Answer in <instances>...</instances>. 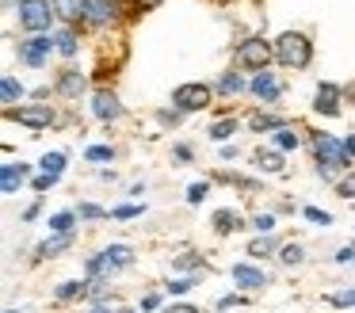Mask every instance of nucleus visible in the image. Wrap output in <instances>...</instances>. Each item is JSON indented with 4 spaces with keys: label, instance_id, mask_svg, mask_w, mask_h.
Masks as SVG:
<instances>
[{
    "label": "nucleus",
    "instance_id": "4d7b16f0",
    "mask_svg": "<svg viewBox=\"0 0 355 313\" xmlns=\"http://www.w3.org/2000/svg\"><path fill=\"white\" fill-rule=\"evenodd\" d=\"M4 313H24V310H16V305H4Z\"/></svg>",
    "mask_w": 355,
    "mask_h": 313
},
{
    "label": "nucleus",
    "instance_id": "6e6552de",
    "mask_svg": "<svg viewBox=\"0 0 355 313\" xmlns=\"http://www.w3.org/2000/svg\"><path fill=\"white\" fill-rule=\"evenodd\" d=\"M54 96L65 99V103H80L85 96H92V81H88L85 69L65 65V69H58V76H54Z\"/></svg>",
    "mask_w": 355,
    "mask_h": 313
},
{
    "label": "nucleus",
    "instance_id": "4be33fe9",
    "mask_svg": "<svg viewBox=\"0 0 355 313\" xmlns=\"http://www.w3.org/2000/svg\"><path fill=\"white\" fill-rule=\"evenodd\" d=\"M279 248H283V241H279L275 233H263V237H252L248 241V260H256V264H268V260L279 256Z\"/></svg>",
    "mask_w": 355,
    "mask_h": 313
},
{
    "label": "nucleus",
    "instance_id": "a211bd4d",
    "mask_svg": "<svg viewBox=\"0 0 355 313\" xmlns=\"http://www.w3.org/2000/svg\"><path fill=\"white\" fill-rule=\"evenodd\" d=\"M27 96H31V92H27V84L19 81L16 73H4V76H0V103H4V111H12V107H24Z\"/></svg>",
    "mask_w": 355,
    "mask_h": 313
},
{
    "label": "nucleus",
    "instance_id": "13d9d810",
    "mask_svg": "<svg viewBox=\"0 0 355 313\" xmlns=\"http://www.w3.org/2000/svg\"><path fill=\"white\" fill-rule=\"evenodd\" d=\"M218 4H230V0H218Z\"/></svg>",
    "mask_w": 355,
    "mask_h": 313
},
{
    "label": "nucleus",
    "instance_id": "7ed1b4c3",
    "mask_svg": "<svg viewBox=\"0 0 355 313\" xmlns=\"http://www.w3.org/2000/svg\"><path fill=\"white\" fill-rule=\"evenodd\" d=\"M271 46H275V65L294 69V73L309 69V61H313V38L306 31H283L271 38Z\"/></svg>",
    "mask_w": 355,
    "mask_h": 313
},
{
    "label": "nucleus",
    "instance_id": "f704fd0d",
    "mask_svg": "<svg viewBox=\"0 0 355 313\" xmlns=\"http://www.w3.org/2000/svg\"><path fill=\"white\" fill-rule=\"evenodd\" d=\"M248 298H252V294H245V290H230V294H222V298L214 302V310H218V313L241 310V305H248Z\"/></svg>",
    "mask_w": 355,
    "mask_h": 313
},
{
    "label": "nucleus",
    "instance_id": "5fc2aeb1",
    "mask_svg": "<svg viewBox=\"0 0 355 313\" xmlns=\"http://www.w3.org/2000/svg\"><path fill=\"white\" fill-rule=\"evenodd\" d=\"M0 4H4V12H12V15H16V8L24 4V0H0Z\"/></svg>",
    "mask_w": 355,
    "mask_h": 313
},
{
    "label": "nucleus",
    "instance_id": "412c9836",
    "mask_svg": "<svg viewBox=\"0 0 355 313\" xmlns=\"http://www.w3.org/2000/svg\"><path fill=\"white\" fill-rule=\"evenodd\" d=\"M54 302L58 305L88 302V279H62V282H54Z\"/></svg>",
    "mask_w": 355,
    "mask_h": 313
},
{
    "label": "nucleus",
    "instance_id": "9d476101",
    "mask_svg": "<svg viewBox=\"0 0 355 313\" xmlns=\"http://www.w3.org/2000/svg\"><path fill=\"white\" fill-rule=\"evenodd\" d=\"M210 99H214V84H202V81H191V84H180V88H172V107H180L184 115L207 111Z\"/></svg>",
    "mask_w": 355,
    "mask_h": 313
},
{
    "label": "nucleus",
    "instance_id": "2eb2a0df",
    "mask_svg": "<svg viewBox=\"0 0 355 313\" xmlns=\"http://www.w3.org/2000/svg\"><path fill=\"white\" fill-rule=\"evenodd\" d=\"M77 244V233H50V237H42L39 244H35V264H46V260H58V256H65V252Z\"/></svg>",
    "mask_w": 355,
    "mask_h": 313
},
{
    "label": "nucleus",
    "instance_id": "0eeeda50",
    "mask_svg": "<svg viewBox=\"0 0 355 313\" xmlns=\"http://www.w3.org/2000/svg\"><path fill=\"white\" fill-rule=\"evenodd\" d=\"M230 279H233V290L260 294V290H268L271 282H275V275L263 271V264H256V260H237V264L230 267Z\"/></svg>",
    "mask_w": 355,
    "mask_h": 313
},
{
    "label": "nucleus",
    "instance_id": "393cba45",
    "mask_svg": "<svg viewBox=\"0 0 355 313\" xmlns=\"http://www.w3.org/2000/svg\"><path fill=\"white\" fill-rule=\"evenodd\" d=\"M58 12V23H65V27H80L85 23V4L88 0H50Z\"/></svg>",
    "mask_w": 355,
    "mask_h": 313
},
{
    "label": "nucleus",
    "instance_id": "1a4fd4ad",
    "mask_svg": "<svg viewBox=\"0 0 355 313\" xmlns=\"http://www.w3.org/2000/svg\"><path fill=\"white\" fill-rule=\"evenodd\" d=\"M123 19H126L123 0H88V4H85V23H80V27H88V31H111V27H119Z\"/></svg>",
    "mask_w": 355,
    "mask_h": 313
},
{
    "label": "nucleus",
    "instance_id": "a18cd8bd",
    "mask_svg": "<svg viewBox=\"0 0 355 313\" xmlns=\"http://www.w3.org/2000/svg\"><path fill=\"white\" fill-rule=\"evenodd\" d=\"M172 160H176V164H191V160H195V149H191L187 142H176V145H172Z\"/></svg>",
    "mask_w": 355,
    "mask_h": 313
},
{
    "label": "nucleus",
    "instance_id": "f03ea898",
    "mask_svg": "<svg viewBox=\"0 0 355 313\" xmlns=\"http://www.w3.org/2000/svg\"><path fill=\"white\" fill-rule=\"evenodd\" d=\"M134 248L126 241H111L103 244L100 252H88L85 256V279H111L115 282L123 271H130L134 267Z\"/></svg>",
    "mask_w": 355,
    "mask_h": 313
},
{
    "label": "nucleus",
    "instance_id": "f3484780",
    "mask_svg": "<svg viewBox=\"0 0 355 313\" xmlns=\"http://www.w3.org/2000/svg\"><path fill=\"white\" fill-rule=\"evenodd\" d=\"M27 176H31V164H24V160H4V164H0V191H4V195H19Z\"/></svg>",
    "mask_w": 355,
    "mask_h": 313
},
{
    "label": "nucleus",
    "instance_id": "e433bc0d",
    "mask_svg": "<svg viewBox=\"0 0 355 313\" xmlns=\"http://www.w3.org/2000/svg\"><path fill=\"white\" fill-rule=\"evenodd\" d=\"M85 160H88V164H96V168H103L107 160H115V145H88Z\"/></svg>",
    "mask_w": 355,
    "mask_h": 313
},
{
    "label": "nucleus",
    "instance_id": "c756f323",
    "mask_svg": "<svg viewBox=\"0 0 355 313\" xmlns=\"http://www.w3.org/2000/svg\"><path fill=\"white\" fill-rule=\"evenodd\" d=\"M65 168H69V157H65L62 149L42 153V157H39V172H46V176H58V180H62V176H65Z\"/></svg>",
    "mask_w": 355,
    "mask_h": 313
},
{
    "label": "nucleus",
    "instance_id": "c03bdc74",
    "mask_svg": "<svg viewBox=\"0 0 355 313\" xmlns=\"http://www.w3.org/2000/svg\"><path fill=\"white\" fill-rule=\"evenodd\" d=\"M332 264H340V267H355V244H340V248L332 252Z\"/></svg>",
    "mask_w": 355,
    "mask_h": 313
},
{
    "label": "nucleus",
    "instance_id": "09e8293b",
    "mask_svg": "<svg viewBox=\"0 0 355 313\" xmlns=\"http://www.w3.org/2000/svg\"><path fill=\"white\" fill-rule=\"evenodd\" d=\"M336 195H340V198H355V172H347L344 180L336 183Z\"/></svg>",
    "mask_w": 355,
    "mask_h": 313
},
{
    "label": "nucleus",
    "instance_id": "f257e3e1",
    "mask_svg": "<svg viewBox=\"0 0 355 313\" xmlns=\"http://www.w3.org/2000/svg\"><path fill=\"white\" fill-rule=\"evenodd\" d=\"M309 149H313V172L324 183H332V187L352 172V157H347L344 137L329 134V130H309Z\"/></svg>",
    "mask_w": 355,
    "mask_h": 313
},
{
    "label": "nucleus",
    "instance_id": "cd10ccee",
    "mask_svg": "<svg viewBox=\"0 0 355 313\" xmlns=\"http://www.w3.org/2000/svg\"><path fill=\"white\" fill-rule=\"evenodd\" d=\"M306 260H309V256H306V244H302V241H283L275 264H283V267H302Z\"/></svg>",
    "mask_w": 355,
    "mask_h": 313
},
{
    "label": "nucleus",
    "instance_id": "ddd939ff",
    "mask_svg": "<svg viewBox=\"0 0 355 313\" xmlns=\"http://www.w3.org/2000/svg\"><path fill=\"white\" fill-rule=\"evenodd\" d=\"M248 96L263 107H275L283 99V81H279L275 69H263V73H252L248 76Z\"/></svg>",
    "mask_w": 355,
    "mask_h": 313
},
{
    "label": "nucleus",
    "instance_id": "39448f33",
    "mask_svg": "<svg viewBox=\"0 0 355 313\" xmlns=\"http://www.w3.org/2000/svg\"><path fill=\"white\" fill-rule=\"evenodd\" d=\"M16 19H19V31L24 35H54V23H58V12L50 0H24L16 8Z\"/></svg>",
    "mask_w": 355,
    "mask_h": 313
},
{
    "label": "nucleus",
    "instance_id": "49530a36",
    "mask_svg": "<svg viewBox=\"0 0 355 313\" xmlns=\"http://www.w3.org/2000/svg\"><path fill=\"white\" fill-rule=\"evenodd\" d=\"M161 313H202V310H199L195 302H184V298H172V302L164 305Z\"/></svg>",
    "mask_w": 355,
    "mask_h": 313
},
{
    "label": "nucleus",
    "instance_id": "3c124183",
    "mask_svg": "<svg viewBox=\"0 0 355 313\" xmlns=\"http://www.w3.org/2000/svg\"><path fill=\"white\" fill-rule=\"evenodd\" d=\"M222 160H230V164H233V160H237V145L225 142V145H222Z\"/></svg>",
    "mask_w": 355,
    "mask_h": 313
},
{
    "label": "nucleus",
    "instance_id": "6ab92c4d",
    "mask_svg": "<svg viewBox=\"0 0 355 313\" xmlns=\"http://www.w3.org/2000/svg\"><path fill=\"white\" fill-rule=\"evenodd\" d=\"M245 226H248V218L241 210H233V206H222V210L210 214V229H214L218 237H230V233H237V229H245Z\"/></svg>",
    "mask_w": 355,
    "mask_h": 313
},
{
    "label": "nucleus",
    "instance_id": "2f4dec72",
    "mask_svg": "<svg viewBox=\"0 0 355 313\" xmlns=\"http://www.w3.org/2000/svg\"><path fill=\"white\" fill-rule=\"evenodd\" d=\"M271 145H275L279 153H294L302 145V134L294 130V122H291V126H283V130H275V134H271Z\"/></svg>",
    "mask_w": 355,
    "mask_h": 313
},
{
    "label": "nucleus",
    "instance_id": "c85d7f7f",
    "mask_svg": "<svg viewBox=\"0 0 355 313\" xmlns=\"http://www.w3.org/2000/svg\"><path fill=\"white\" fill-rule=\"evenodd\" d=\"M199 282H202V271L199 275H172V279L164 282V294H168V298H184V294H191Z\"/></svg>",
    "mask_w": 355,
    "mask_h": 313
},
{
    "label": "nucleus",
    "instance_id": "864d4df0",
    "mask_svg": "<svg viewBox=\"0 0 355 313\" xmlns=\"http://www.w3.org/2000/svg\"><path fill=\"white\" fill-rule=\"evenodd\" d=\"M141 191H146V183H130V191H126V195H130V198H141Z\"/></svg>",
    "mask_w": 355,
    "mask_h": 313
},
{
    "label": "nucleus",
    "instance_id": "de8ad7c7",
    "mask_svg": "<svg viewBox=\"0 0 355 313\" xmlns=\"http://www.w3.org/2000/svg\"><path fill=\"white\" fill-rule=\"evenodd\" d=\"M39 214H42V198H35V203H27L24 210H19V221H24V226H31Z\"/></svg>",
    "mask_w": 355,
    "mask_h": 313
},
{
    "label": "nucleus",
    "instance_id": "20e7f679",
    "mask_svg": "<svg viewBox=\"0 0 355 313\" xmlns=\"http://www.w3.org/2000/svg\"><path fill=\"white\" fill-rule=\"evenodd\" d=\"M271 61H275V46H271V38H263V35H245L237 46H233V65L245 69L248 76L271 69Z\"/></svg>",
    "mask_w": 355,
    "mask_h": 313
},
{
    "label": "nucleus",
    "instance_id": "aec40b11",
    "mask_svg": "<svg viewBox=\"0 0 355 313\" xmlns=\"http://www.w3.org/2000/svg\"><path fill=\"white\" fill-rule=\"evenodd\" d=\"M283 126H291V119L279 115V111H271V107L248 115V130H256V134H275V130H283Z\"/></svg>",
    "mask_w": 355,
    "mask_h": 313
},
{
    "label": "nucleus",
    "instance_id": "c9c22d12",
    "mask_svg": "<svg viewBox=\"0 0 355 313\" xmlns=\"http://www.w3.org/2000/svg\"><path fill=\"white\" fill-rule=\"evenodd\" d=\"M73 210H77L80 221H103V218H111V210H107V206H100V203H77Z\"/></svg>",
    "mask_w": 355,
    "mask_h": 313
},
{
    "label": "nucleus",
    "instance_id": "473e14b6",
    "mask_svg": "<svg viewBox=\"0 0 355 313\" xmlns=\"http://www.w3.org/2000/svg\"><path fill=\"white\" fill-rule=\"evenodd\" d=\"M275 226H279V218L271 210H256L252 218H248V229H252L256 237H263V233H275Z\"/></svg>",
    "mask_w": 355,
    "mask_h": 313
},
{
    "label": "nucleus",
    "instance_id": "bf43d9fd",
    "mask_svg": "<svg viewBox=\"0 0 355 313\" xmlns=\"http://www.w3.org/2000/svg\"><path fill=\"white\" fill-rule=\"evenodd\" d=\"M252 4H263V0H252Z\"/></svg>",
    "mask_w": 355,
    "mask_h": 313
},
{
    "label": "nucleus",
    "instance_id": "58836bf2",
    "mask_svg": "<svg viewBox=\"0 0 355 313\" xmlns=\"http://www.w3.org/2000/svg\"><path fill=\"white\" fill-rule=\"evenodd\" d=\"M164 290H146V294H141V302H138V313H161L164 310Z\"/></svg>",
    "mask_w": 355,
    "mask_h": 313
},
{
    "label": "nucleus",
    "instance_id": "37998d69",
    "mask_svg": "<svg viewBox=\"0 0 355 313\" xmlns=\"http://www.w3.org/2000/svg\"><path fill=\"white\" fill-rule=\"evenodd\" d=\"M58 187V176H46V172H35V180H31V191L35 195H46V191H54Z\"/></svg>",
    "mask_w": 355,
    "mask_h": 313
},
{
    "label": "nucleus",
    "instance_id": "f8f14e48",
    "mask_svg": "<svg viewBox=\"0 0 355 313\" xmlns=\"http://www.w3.org/2000/svg\"><path fill=\"white\" fill-rule=\"evenodd\" d=\"M88 111H92L96 122L111 126V122H119L126 115V107H123V99H119L115 88H92V96H88Z\"/></svg>",
    "mask_w": 355,
    "mask_h": 313
},
{
    "label": "nucleus",
    "instance_id": "b1692460",
    "mask_svg": "<svg viewBox=\"0 0 355 313\" xmlns=\"http://www.w3.org/2000/svg\"><path fill=\"white\" fill-rule=\"evenodd\" d=\"M54 46H58V58H65V61H73L77 58V50H80V31L77 27H54Z\"/></svg>",
    "mask_w": 355,
    "mask_h": 313
},
{
    "label": "nucleus",
    "instance_id": "6e6d98bb",
    "mask_svg": "<svg viewBox=\"0 0 355 313\" xmlns=\"http://www.w3.org/2000/svg\"><path fill=\"white\" fill-rule=\"evenodd\" d=\"M344 145H347V157L355 160V134H347V137H344Z\"/></svg>",
    "mask_w": 355,
    "mask_h": 313
},
{
    "label": "nucleus",
    "instance_id": "8fccbe9b",
    "mask_svg": "<svg viewBox=\"0 0 355 313\" xmlns=\"http://www.w3.org/2000/svg\"><path fill=\"white\" fill-rule=\"evenodd\" d=\"M96 176H100L103 183H115V180H119V172H115V168H107V164H103V168H100V172H96Z\"/></svg>",
    "mask_w": 355,
    "mask_h": 313
},
{
    "label": "nucleus",
    "instance_id": "a19ab883",
    "mask_svg": "<svg viewBox=\"0 0 355 313\" xmlns=\"http://www.w3.org/2000/svg\"><path fill=\"white\" fill-rule=\"evenodd\" d=\"M146 214V206L141 203H119V206H111V218L115 221H130V218H141Z\"/></svg>",
    "mask_w": 355,
    "mask_h": 313
},
{
    "label": "nucleus",
    "instance_id": "79ce46f5",
    "mask_svg": "<svg viewBox=\"0 0 355 313\" xmlns=\"http://www.w3.org/2000/svg\"><path fill=\"white\" fill-rule=\"evenodd\" d=\"M157 122H161V126H180V122H184V111H180V107H157Z\"/></svg>",
    "mask_w": 355,
    "mask_h": 313
},
{
    "label": "nucleus",
    "instance_id": "4c0bfd02",
    "mask_svg": "<svg viewBox=\"0 0 355 313\" xmlns=\"http://www.w3.org/2000/svg\"><path fill=\"white\" fill-rule=\"evenodd\" d=\"M210 183L214 180H195V183H187V206H202L207 203V195H210Z\"/></svg>",
    "mask_w": 355,
    "mask_h": 313
},
{
    "label": "nucleus",
    "instance_id": "ea45409f",
    "mask_svg": "<svg viewBox=\"0 0 355 313\" xmlns=\"http://www.w3.org/2000/svg\"><path fill=\"white\" fill-rule=\"evenodd\" d=\"M302 218H306L309 221V226H321V229H329L332 226V214L329 210H321V206H302Z\"/></svg>",
    "mask_w": 355,
    "mask_h": 313
},
{
    "label": "nucleus",
    "instance_id": "5701e85b",
    "mask_svg": "<svg viewBox=\"0 0 355 313\" xmlns=\"http://www.w3.org/2000/svg\"><path fill=\"white\" fill-rule=\"evenodd\" d=\"M207 271V256L199 248H184L180 256H172V275H199Z\"/></svg>",
    "mask_w": 355,
    "mask_h": 313
},
{
    "label": "nucleus",
    "instance_id": "7c9ffc66",
    "mask_svg": "<svg viewBox=\"0 0 355 313\" xmlns=\"http://www.w3.org/2000/svg\"><path fill=\"white\" fill-rule=\"evenodd\" d=\"M77 210H54L46 218V226H50V233H77Z\"/></svg>",
    "mask_w": 355,
    "mask_h": 313
},
{
    "label": "nucleus",
    "instance_id": "dca6fc26",
    "mask_svg": "<svg viewBox=\"0 0 355 313\" xmlns=\"http://www.w3.org/2000/svg\"><path fill=\"white\" fill-rule=\"evenodd\" d=\"M248 92V73L245 69H225L222 76L214 81V96L218 99H237Z\"/></svg>",
    "mask_w": 355,
    "mask_h": 313
},
{
    "label": "nucleus",
    "instance_id": "9b49d317",
    "mask_svg": "<svg viewBox=\"0 0 355 313\" xmlns=\"http://www.w3.org/2000/svg\"><path fill=\"white\" fill-rule=\"evenodd\" d=\"M4 119L8 122H19V126H27V130H50V126H58V111L50 103H24V107H12V111H4Z\"/></svg>",
    "mask_w": 355,
    "mask_h": 313
},
{
    "label": "nucleus",
    "instance_id": "423d86ee",
    "mask_svg": "<svg viewBox=\"0 0 355 313\" xmlns=\"http://www.w3.org/2000/svg\"><path fill=\"white\" fill-rule=\"evenodd\" d=\"M54 53H58L54 35H27L16 42V61L24 69H46Z\"/></svg>",
    "mask_w": 355,
    "mask_h": 313
},
{
    "label": "nucleus",
    "instance_id": "a878e982",
    "mask_svg": "<svg viewBox=\"0 0 355 313\" xmlns=\"http://www.w3.org/2000/svg\"><path fill=\"white\" fill-rule=\"evenodd\" d=\"M286 153H279L275 145L271 149H256V157H252V164L260 168V172H271V176H279V172H286Z\"/></svg>",
    "mask_w": 355,
    "mask_h": 313
},
{
    "label": "nucleus",
    "instance_id": "603ef678",
    "mask_svg": "<svg viewBox=\"0 0 355 313\" xmlns=\"http://www.w3.org/2000/svg\"><path fill=\"white\" fill-rule=\"evenodd\" d=\"M157 4H164V0H134V8H138V12H149V8H157Z\"/></svg>",
    "mask_w": 355,
    "mask_h": 313
},
{
    "label": "nucleus",
    "instance_id": "72a5a7b5",
    "mask_svg": "<svg viewBox=\"0 0 355 313\" xmlns=\"http://www.w3.org/2000/svg\"><path fill=\"white\" fill-rule=\"evenodd\" d=\"M324 302H329L332 310H355V287H344V290H329V294H324Z\"/></svg>",
    "mask_w": 355,
    "mask_h": 313
},
{
    "label": "nucleus",
    "instance_id": "4468645a",
    "mask_svg": "<svg viewBox=\"0 0 355 313\" xmlns=\"http://www.w3.org/2000/svg\"><path fill=\"white\" fill-rule=\"evenodd\" d=\"M344 111V88L332 81H321L313 88V115H321V119H336V115Z\"/></svg>",
    "mask_w": 355,
    "mask_h": 313
},
{
    "label": "nucleus",
    "instance_id": "bb28decb",
    "mask_svg": "<svg viewBox=\"0 0 355 313\" xmlns=\"http://www.w3.org/2000/svg\"><path fill=\"white\" fill-rule=\"evenodd\" d=\"M237 130H241V122L233 119V115H222V119H214V122H210L207 137H210V142H218V145H225L233 134H237Z\"/></svg>",
    "mask_w": 355,
    "mask_h": 313
}]
</instances>
